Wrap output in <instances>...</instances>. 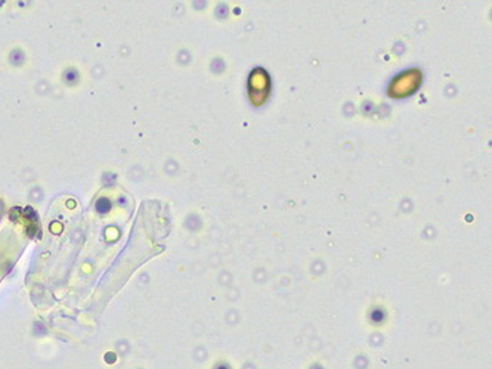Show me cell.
Instances as JSON below:
<instances>
[{
    "label": "cell",
    "mask_w": 492,
    "mask_h": 369,
    "mask_svg": "<svg viewBox=\"0 0 492 369\" xmlns=\"http://www.w3.org/2000/svg\"><path fill=\"white\" fill-rule=\"evenodd\" d=\"M270 92V79L263 68H256L248 77V98L256 107L266 102Z\"/></svg>",
    "instance_id": "7a4b0ae2"
},
{
    "label": "cell",
    "mask_w": 492,
    "mask_h": 369,
    "mask_svg": "<svg viewBox=\"0 0 492 369\" xmlns=\"http://www.w3.org/2000/svg\"><path fill=\"white\" fill-rule=\"evenodd\" d=\"M423 80V74L420 69H408L405 72H401L398 77H395L389 86V95L392 98H406L409 95H412L414 92L418 90V87L421 85Z\"/></svg>",
    "instance_id": "6da1fadb"
}]
</instances>
